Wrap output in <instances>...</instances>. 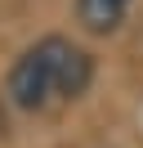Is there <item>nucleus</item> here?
Returning <instances> with one entry per match:
<instances>
[{
    "label": "nucleus",
    "mask_w": 143,
    "mask_h": 148,
    "mask_svg": "<svg viewBox=\"0 0 143 148\" xmlns=\"http://www.w3.org/2000/svg\"><path fill=\"white\" fill-rule=\"evenodd\" d=\"M134 0H76V23L89 32V36H107L125 23Z\"/></svg>",
    "instance_id": "2"
},
{
    "label": "nucleus",
    "mask_w": 143,
    "mask_h": 148,
    "mask_svg": "<svg viewBox=\"0 0 143 148\" xmlns=\"http://www.w3.org/2000/svg\"><path fill=\"white\" fill-rule=\"evenodd\" d=\"M94 85V54L67 36H40L14 58L5 94L18 112H45L54 103H76Z\"/></svg>",
    "instance_id": "1"
}]
</instances>
